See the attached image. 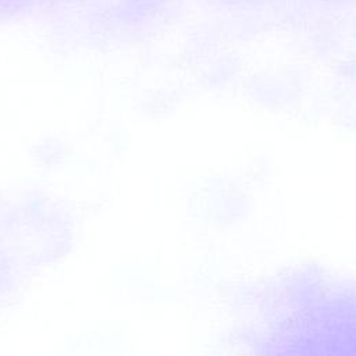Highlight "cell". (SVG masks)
Returning a JSON list of instances; mask_svg holds the SVG:
<instances>
[]
</instances>
